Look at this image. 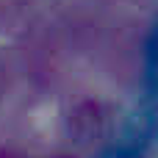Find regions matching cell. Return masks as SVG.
<instances>
[{"label": "cell", "instance_id": "6da1fadb", "mask_svg": "<svg viewBox=\"0 0 158 158\" xmlns=\"http://www.w3.org/2000/svg\"><path fill=\"white\" fill-rule=\"evenodd\" d=\"M3 158H28V156H3ZM53 158H67V156H53Z\"/></svg>", "mask_w": 158, "mask_h": 158}]
</instances>
